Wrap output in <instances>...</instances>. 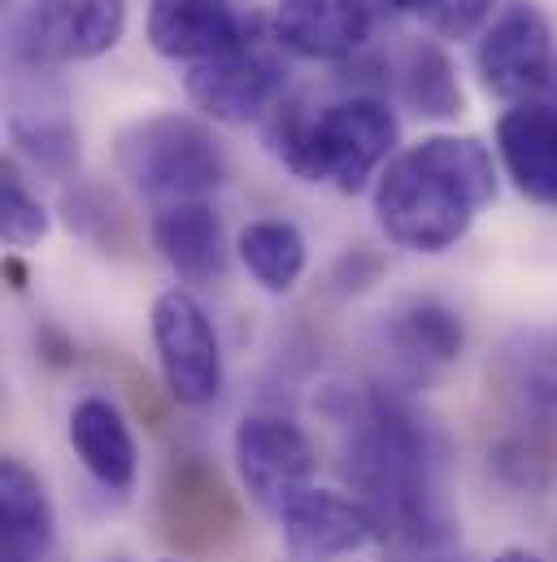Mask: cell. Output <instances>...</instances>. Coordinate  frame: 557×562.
<instances>
[{
    "label": "cell",
    "mask_w": 557,
    "mask_h": 562,
    "mask_svg": "<svg viewBox=\"0 0 557 562\" xmlns=\"http://www.w3.org/2000/svg\"><path fill=\"white\" fill-rule=\"evenodd\" d=\"M444 436L401 393L375 389L344 440V475L393 554H440L457 546L444 497Z\"/></svg>",
    "instance_id": "cell-1"
},
{
    "label": "cell",
    "mask_w": 557,
    "mask_h": 562,
    "mask_svg": "<svg viewBox=\"0 0 557 562\" xmlns=\"http://www.w3.org/2000/svg\"><path fill=\"white\" fill-rule=\"evenodd\" d=\"M497 201L492 148L479 136H427L375 179V218L406 254H448Z\"/></svg>",
    "instance_id": "cell-2"
},
{
    "label": "cell",
    "mask_w": 557,
    "mask_h": 562,
    "mask_svg": "<svg viewBox=\"0 0 557 562\" xmlns=\"http://www.w3.org/2000/svg\"><path fill=\"white\" fill-rule=\"evenodd\" d=\"M275 157L305 183H331L344 196H357L384 166L401 153V123L388 101L353 92L336 105L309 110L296 97H283L262 119Z\"/></svg>",
    "instance_id": "cell-3"
},
{
    "label": "cell",
    "mask_w": 557,
    "mask_h": 562,
    "mask_svg": "<svg viewBox=\"0 0 557 562\" xmlns=\"http://www.w3.org/2000/svg\"><path fill=\"white\" fill-rule=\"evenodd\" d=\"M114 157L139 196L161 205L209 201L227 183V153L218 136L187 114H148L118 132Z\"/></svg>",
    "instance_id": "cell-4"
},
{
    "label": "cell",
    "mask_w": 557,
    "mask_h": 562,
    "mask_svg": "<svg viewBox=\"0 0 557 562\" xmlns=\"http://www.w3.org/2000/svg\"><path fill=\"white\" fill-rule=\"evenodd\" d=\"M127 31V0H31L13 18V61L22 70H57L96 61L118 48Z\"/></svg>",
    "instance_id": "cell-5"
},
{
    "label": "cell",
    "mask_w": 557,
    "mask_h": 562,
    "mask_svg": "<svg viewBox=\"0 0 557 562\" xmlns=\"http://www.w3.org/2000/svg\"><path fill=\"white\" fill-rule=\"evenodd\" d=\"M283 48H278L275 31H262L258 22H249V40L214 61L187 66L183 88L187 101L227 127H245V123H262L278 101H283Z\"/></svg>",
    "instance_id": "cell-6"
},
{
    "label": "cell",
    "mask_w": 557,
    "mask_h": 562,
    "mask_svg": "<svg viewBox=\"0 0 557 562\" xmlns=\"http://www.w3.org/2000/svg\"><path fill=\"white\" fill-rule=\"evenodd\" d=\"M157 524H161V537L179 550V559L218 554L245 528L236 493L201 453L174 458L166 467L157 488Z\"/></svg>",
    "instance_id": "cell-7"
},
{
    "label": "cell",
    "mask_w": 557,
    "mask_h": 562,
    "mask_svg": "<svg viewBox=\"0 0 557 562\" xmlns=\"http://www.w3.org/2000/svg\"><path fill=\"white\" fill-rule=\"evenodd\" d=\"M148 327H152V349L161 362L166 393L187 411L218 402L223 349H218V331H214V318L205 314V305L192 292L170 288L152 301Z\"/></svg>",
    "instance_id": "cell-8"
},
{
    "label": "cell",
    "mask_w": 557,
    "mask_h": 562,
    "mask_svg": "<svg viewBox=\"0 0 557 562\" xmlns=\"http://www.w3.org/2000/svg\"><path fill=\"white\" fill-rule=\"evenodd\" d=\"M479 79L492 97L523 105L549 92L557 79L554 66V26L532 0H505L497 18L484 26L475 48Z\"/></svg>",
    "instance_id": "cell-9"
},
{
    "label": "cell",
    "mask_w": 557,
    "mask_h": 562,
    "mask_svg": "<svg viewBox=\"0 0 557 562\" xmlns=\"http://www.w3.org/2000/svg\"><path fill=\"white\" fill-rule=\"evenodd\" d=\"M231 449H236V471L249 502L271 519H278L314 484V471H318L314 445L292 419L249 415L236 427Z\"/></svg>",
    "instance_id": "cell-10"
},
{
    "label": "cell",
    "mask_w": 557,
    "mask_h": 562,
    "mask_svg": "<svg viewBox=\"0 0 557 562\" xmlns=\"http://www.w3.org/2000/svg\"><path fill=\"white\" fill-rule=\"evenodd\" d=\"M371 26L366 0H278L271 13L278 48L300 61H349L366 48Z\"/></svg>",
    "instance_id": "cell-11"
},
{
    "label": "cell",
    "mask_w": 557,
    "mask_h": 562,
    "mask_svg": "<svg viewBox=\"0 0 557 562\" xmlns=\"http://www.w3.org/2000/svg\"><path fill=\"white\" fill-rule=\"evenodd\" d=\"M144 35L157 57L201 66L236 53L249 40V26L231 0H152Z\"/></svg>",
    "instance_id": "cell-12"
},
{
    "label": "cell",
    "mask_w": 557,
    "mask_h": 562,
    "mask_svg": "<svg viewBox=\"0 0 557 562\" xmlns=\"http://www.w3.org/2000/svg\"><path fill=\"white\" fill-rule=\"evenodd\" d=\"M278 528L296 562L349 559L375 537V519L357 497L336 488H314V484L278 515Z\"/></svg>",
    "instance_id": "cell-13"
},
{
    "label": "cell",
    "mask_w": 557,
    "mask_h": 562,
    "mask_svg": "<svg viewBox=\"0 0 557 562\" xmlns=\"http://www.w3.org/2000/svg\"><path fill=\"white\" fill-rule=\"evenodd\" d=\"M497 157L510 183L536 201L557 210V105L523 101L497 119Z\"/></svg>",
    "instance_id": "cell-14"
},
{
    "label": "cell",
    "mask_w": 557,
    "mask_h": 562,
    "mask_svg": "<svg viewBox=\"0 0 557 562\" xmlns=\"http://www.w3.org/2000/svg\"><path fill=\"white\" fill-rule=\"evenodd\" d=\"M152 245L161 262L183 283H214L227 271V236L223 218L214 214L209 201H183V205H161L152 210Z\"/></svg>",
    "instance_id": "cell-15"
},
{
    "label": "cell",
    "mask_w": 557,
    "mask_h": 562,
    "mask_svg": "<svg viewBox=\"0 0 557 562\" xmlns=\"http://www.w3.org/2000/svg\"><path fill=\"white\" fill-rule=\"evenodd\" d=\"M70 449L83 462V471L105 488V493H132L136 488L139 453L132 423L123 419V411L110 397H83L70 411Z\"/></svg>",
    "instance_id": "cell-16"
},
{
    "label": "cell",
    "mask_w": 557,
    "mask_h": 562,
    "mask_svg": "<svg viewBox=\"0 0 557 562\" xmlns=\"http://www.w3.org/2000/svg\"><path fill=\"white\" fill-rule=\"evenodd\" d=\"M57 541V515L44 480L22 458H0V550L48 559Z\"/></svg>",
    "instance_id": "cell-17"
},
{
    "label": "cell",
    "mask_w": 557,
    "mask_h": 562,
    "mask_svg": "<svg viewBox=\"0 0 557 562\" xmlns=\"http://www.w3.org/2000/svg\"><path fill=\"white\" fill-rule=\"evenodd\" d=\"M9 136L53 179H66L79 166V132H75L61 97H53L44 88H18L13 92Z\"/></svg>",
    "instance_id": "cell-18"
},
{
    "label": "cell",
    "mask_w": 557,
    "mask_h": 562,
    "mask_svg": "<svg viewBox=\"0 0 557 562\" xmlns=\"http://www.w3.org/2000/svg\"><path fill=\"white\" fill-rule=\"evenodd\" d=\"M388 345L397 353V362L410 375H431L448 362L462 358L466 349V323L457 310L440 305V301H410L406 310L393 314L388 323Z\"/></svg>",
    "instance_id": "cell-19"
},
{
    "label": "cell",
    "mask_w": 557,
    "mask_h": 562,
    "mask_svg": "<svg viewBox=\"0 0 557 562\" xmlns=\"http://www.w3.org/2000/svg\"><path fill=\"white\" fill-rule=\"evenodd\" d=\"M236 254L245 262V271L253 276L258 288L266 292H292L300 276H305V262H309V249H305V236L296 223L287 218H258L240 232L236 240Z\"/></svg>",
    "instance_id": "cell-20"
},
{
    "label": "cell",
    "mask_w": 557,
    "mask_h": 562,
    "mask_svg": "<svg viewBox=\"0 0 557 562\" xmlns=\"http://www.w3.org/2000/svg\"><path fill=\"white\" fill-rule=\"evenodd\" d=\"M397 83H401V101L414 110L418 119L453 123V119L466 114V97H462L457 70H453L448 53H444L435 40H418V44H410Z\"/></svg>",
    "instance_id": "cell-21"
},
{
    "label": "cell",
    "mask_w": 557,
    "mask_h": 562,
    "mask_svg": "<svg viewBox=\"0 0 557 562\" xmlns=\"http://www.w3.org/2000/svg\"><path fill=\"white\" fill-rule=\"evenodd\" d=\"M61 210H66L70 232H79L83 240L101 245L105 254H123V249H132V223H127V210H123L105 188H75V192H66Z\"/></svg>",
    "instance_id": "cell-22"
},
{
    "label": "cell",
    "mask_w": 557,
    "mask_h": 562,
    "mask_svg": "<svg viewBox=\"0 0 557 562\" xmlns=\"http://www.w3.org/2000/svg\"><path fill=\"white\" fill-rule=\"evenodd\" d=\"M48 227H53V214L22 183L18 166L4 161V170H0V236H4V245L9 249H31L48 236Z\"/></svg>",
    "instance_id": "cell-23"
},
{
    "label": "cell",
    "mask_w": 557,
    "mask_h": 562,
    "mask_svg": "<svg viewBox=\"0 0 557 562\" xmlns=\"http://www.w3.org/2000/svg\"><path fill=\"white\" fill-rule=\"evenodd\" d=\"M492 467L497 475L510 484V488H527V493H545L554 488V467H549V453L536 445V440H523V436H510L492 449Z\"/></svg>",
    "instance_id": "cell-24"
},
{
    "label": "cell",
    "mask_w": 557,
    "mask_h": 562,
    "mask_svg": "<svg viewBox=\"0 0 557 562\" xmlns=\"http://www.w3.org/2000/svg\"><path fill=\"white\" fill-rule=\"evenodd\" d=\"M492 9H497V0H431V4L422 9V18H427V26H431L435 35H444V40H466V35H475V31L492 18Z\"/></svg>",
    "instance_id": "cell-25"
},
{
    "label": "cell",
    "mask_w": 557,
    "mask_h": 562,
    "mask_svg": "<svg viewBox=\"0 0 557 562\" xmlns=\"http://www.w3.org/2000/svg\"><path fill=\"white\" fill-rule=\"evenodd\" d=\"M379 271H384V262L371 254V249H349L340 262H336V288L340 292H366L371 283L379 280Z\"/></svg>",
    "instance_id": "cell-26"
},
{
    "label": "cell",
    "mask_w": 557,
    "mask_h": 562,
    "mask_svg": "<svg viewBox=\"0 0 557 562\" xmlns=\"http://www.w3.org/2000/svg\"><path fill=\"white\" fill-rule=\"evenodd\" d=\"M39 353L53 362V367H70L79 353H75V340H66L57 327H44L39 331Z\"/></svg>",
    "instance_id": "cell-27"
},
{
    "label": "cell",
    "mask_w": 557,
    "mask_h": 562,
    "mask_svg": "<svg viewBox=\"0 0 557 562\" xmlns=\"http://www.w3.org/2000/svg\"><path fill=\"white\" fill-rule=\"evenodd\" d=\"M375 13H422L431 0H366Z\"/></svg>",
    "instance_id": "cell-28"
},
{
    "label": "cell",
    "mask_w": 557,
    "mask_h": 562,
    "mask_svg": "<svg viewBox=\"0 0 557 562\" xmlns=\"http://www.w3.org/2000/svg\"><path fill=\"white\" fill-rule=\"evenodd\" d=\"M4 276H9V288H13V292L26 288V267H22L18 258H4Z\"/></svg>",
    "instance_id": "cell-29"
},
{
    "label": "cell",
    "mask_w": 557,
    "mask_h": 562,
    "mask_svg": "<svg viewBox=\"0 0 557 562\" xmlns=\"http://www.w3.org/2000/svg\"><path fill=\"white\" fill-rule=\"evenodd\" d=\"M492 562H545V559H541V554H532V550H519V546H514V550H501Z\"/></svg>",
    "instance_id": "cell-30"
},
{
    "label": "cell",
    "mask_w": 557,
    "mask_h": 562,
    "mask_svg": "<svg viewBox=\"0 0 557 562\" xmlns=\"http://www.w3.org/2000/svg\"><path fill=\"white\" fill-rule=\"evenodd\" d=\"M0 562H44V559H26V554H9V550H0Z\"/></svg>",
    "instance_id": "cell-31"
},
{
    "label": "cell",
    "mask_w": 557,
    "mask_h": 562,
    "mask_svg": "<svg viewBox=\"0 0 557 562\" xmlns=\"http://www.w3.org/2000/svg\"><path fill=\"white\" fill-rule=\"evenodd\" d=\"M549 92H554V101H549V105H557V79H554V88H549Z\"/></svg>",
    "instance_id": "cell-32"
},
{
    "label": "cell",
    "mask_w": 557,
    "mask_h": 562,
    "mask_svg": "<svg viewBox=\"0 0 557 562\" xmlns=\"http://www.w3.org/2000/svg\"><path fill=\"white\" fill-rule=\"evenodd\" d=\"M101 562H132V559H118V554H114V559H101Z\"/></svg>",
    "instance_id": "cell-33"
},
{
    "label": "cell",
    "mask_w": 557,
    "mask_h": 562,
    "mask_svg": "<svg viewBox=\"0 0 557 562\" xmlns=\"http://www.w3.org/2000/svg\"><path fill=\"white\" fill-rule=\"evenodd\" d=\"M166 562H183V559H166Z\"/></svg>",
    "instance_id": "cell-34"
}]
</instances>
